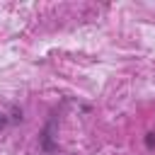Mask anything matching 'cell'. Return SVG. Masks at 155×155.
<instances>
[{
  "mask_svg": "<svg viewBox=\"0 0 155 155\" xmlns=\"http://www.w3.org/2000/svg\"><path fill=\"white\" fill-rule=\"evenodd\" d=\"M145 145L148 148H155V133H148L145 136Z\"/></svg>",
  "mask_w": 155,
  "mask_h": 155,
  "instance_id": "6da1fadb",
  "label": "cell"
},
{
  "mask_svg": "<svg viewBox=\"0 0 155 155\" xmlns=\"http://www.w3.org/2000/svg\"><path fill=\"white\" fill-rule=\"evenodd\" d=\"M5 126H7V116H5V114H0V128H5Z\"/></svg>",
  "mask_w": 155,
  "mask_h": 155,
  "instance_id": "7a4b0ae2",
  "label": "cell"
}]
</instances>
